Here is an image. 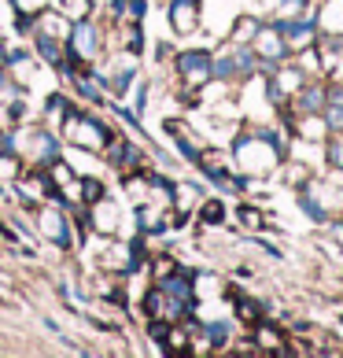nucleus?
<instances>
[{"label":"nucleus","mask_w":343,"mask_h":358,"mask_svg":"<svg viewBox=\"0 0 343 358\" xmlns=\"http://www.w3.org/2000/svg\"><path fill=\"white\" fill-rule=\"evenodd\" d=\"M200 218H203L207 225H214V222L221 218V203H218V200H210V203H203V210H200Z\"/></svg>","instance_id":"obj_14"},{"label":"nucleus","mask_w":343,"mask_h":358,"mask_svg":"<svg viewBox=\"0 0 343 358\" xmlns=\"http://www.w3.org/2000/svg\"><path fill=\"white\" fill-rule=\"evenodd\" d=\"M103 48V30L92 26V19H82L71 26V37H67V56L78 59V63H96Z\"/></svg>","instance_id":"obj_3"},{"label":"nucleus","mask_w":343,"mask_h":358,"mask_svg":"<svg viewBox=\"0 0 343 358\" xmlns=\"http://www.w3.org/2000/svg\"><path fill=\"white\" fill-rule=\"evenodd\" d=\"M0 152H8V134L0 129Z\"/></svg>","instance_id":"obj_18"},{"label":"nucleus","mask_w":343,"mask_h":358,"mask_svg":"<svg viewBox=\"0 0 343 358\" xmlns=\"http://www.w3.org/2000/svg\"><path fill=\"white\" fill-rule=\"evenodd\" d=\"M240 218H244V225H258V222H262L255 210H240Z\"/></svg>","instance_id":"obj_16"},{"label":"nucleus","mask_w":343,"mask_h":358,"mask_svg":"<svg viewBox=\"0 0 343 358\" xmlns=\"http://www.w3.org/2000/svg\"><path fill=\"white\" fill-rule=\"evenodd\" d=\"M52 4V0H11V8L19 11V15H26V19H34V15H41V11Z\"/></svg>","instance_id":"obj_11"},{"label":"nucleus","mask_w":343,"mask_h":358,"mask_svg":"<svg viewBox=\"0 0 343 358\" xmlns=\"http://www.w3.org/2000/svg\"><path fill=\"white\" fill-rule=\"evenodd\" d=\"M258 56H270V59L281 56V41H277V34H273V30H266V34L258 37Z\"/></svg>","instance_id":"obj_12"},{"label":"nucleus","mask_w":343,"mask_h":358,"mask_svg":"<svg viewBox=\"0 0 343 358\" xmlns=\"http://www.w3.org/2000/svg\"><path fill=\"white\" fill-rule=\"evenodd\" d=\"M59 137L74 144V148H85V152H108V144H111V129L100 122V118H92L85 111H67V118H63V126H59Z\"/></svg>","instance_id":"obj_2"},{"label":"nucleus","mask_w":343,"mask_h":358,"mask_svg":"<svg viewBox=\"0 0 343 358\" xmlns=\"http://www.w3.org/2000/svg\"><path fill=\"white\" fill-rule=\"evenodd\" d=\"M71 19L63 15V11H41V15H34V41L37 37H48V41H63L67 45V37H71Z\"/></svg>","instance_id":"obj_7"},{"label":"nucleus","mask_w":343,"mask_h":358,"mask_svg":"<svg viewBox=\"0 0 343 358\" xmlns=\"http://www.w3.org/2000/svg\"><path fill=\"white\" fill-rule=\"evenodd\" d=\"M37 233H41L45 241H52L56 248H71L74 244V236H71V215L59 203L37 210Z\"/></svg>","instance_id":"obj_4"},{"label":"nucleus","mask_w":343,"mask_h":358,"mask_svg":"<svg viewBox=\"0 0 343 358\" xmlns=\"http://www.w3.org/2000/svg\"><path fill=\"white\" fill-rule=\"evenodd\" d=\"M170 26L177 34H192L200 26V0H174L170 4Z\"/></svg>","instance_id":"obj_8"},{"label":"nucleus","mask_w":343,"mask_h":358,"mask_svg":"<svg viewBox=\"0 0 343 358\" xmlns=\"http://www.w3.org/2000/svg\"><path fill=\"white\" fill-rule=\"evenodd\" d=\"M262 343H266V348H277V333H273V329H262Z\"/></svg>","instance_id":"obj_15"},{"label":"nucleus","mask_w":343,"mask_h":358,"mask_svg":"<svg viewBox=\"0 0 343 358\" xmlns=\"http://www.w3.org/2000/svg\"><path fill=\"white\" fill-rule=\"evenodd\" d=\"M59 11H63L71 22H82V19L92 15V0H59Z\"/></svg>","instance_id":"obj_10"},{"label":"nucleus","mask_w":343,"mask_h":358,"mask_svg":"<svg viewBox=\"0 0 343 358\" xmlns=\"http://www.w3.org/2000/svg\"><path fill=\"white\" fill-rule=\"evenodd\" d=\"M111 11H115V22L137 26L144 15V0H111Z\"/></svg>","instance_id":"obj_9"},{"label":"nucleus","mask_w":343,"mask_h":358,"mask_svg":"<svg viewBox=\"0 0 343 358\" xmlns=\"http://www.w3.org/2000/svg\"><path fill=\"white\" fill-rule=\"evenodd\" d=\"M82 185H85V207H89V203H96L100 196H103V185H100V181H92V178H82Z\"/></svg>","instance_id":"obj_13"},{"label":"nucleus","mask_w":343,"mask_h":358,"mask_svg":"<svg viewBox=\"0 0 343 358\" xmlns=\"http://www.w3.org/2000/svg\"><path fill=\"white\" fill-rule=\"evenodd\" d=\"M177 74L189 89H200L207 78H214V63H210L207 52H184L177 59Z\"/></svg>","instance_id":"obj_6"},{"label":"nucleus","mask_w":343,"mask_h":358,"mask_svg":"<svg viewBox=\"0 0 343 358\" xmlns=\"http://www.w3.org/2000/svg\"><path fill=\"white\" fill-rule=\"evenodd\" d=\"M89 218H92V229H96L100 236H115V233H122V207H118L108 192L100 196L96 203H89Z\"/></svg>","instance_id":"obj_5"},{"label":"nucleus","mask_w":343,"mask_h":358,"mask_svg":"<svg viewBox=\"0 0 343 358\" xmlns=\"http://www.w3.org/2000/svg\"><path fill=\"white\" fill-rule=\"evenodd\" d=\"M8 63V48H4V41H0V67Z\"/></svg>","instance_id":"obj_17"},{"label":"nucleus","mask_w":343,"mask_h":358,"mask_svg":"<svg viewBox=\"0 0 343 358\" xmlns=\"http://www.w3.org/2000/svg\"><path fill=\"white\" fill-rule=\"evenodd\" d=\"M8 152H15L26 166H45L56 159V134L45 126H22L8 134Z\"/></svg>","instance_id":"obj_1"}]
</instances>
